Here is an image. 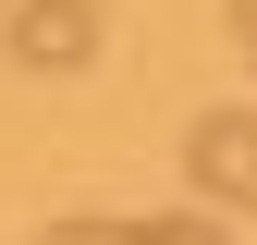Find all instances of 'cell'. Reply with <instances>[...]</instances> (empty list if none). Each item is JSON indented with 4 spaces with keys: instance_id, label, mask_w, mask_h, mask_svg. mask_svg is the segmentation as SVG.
I'll return each mask as SVG.
<instances>
[{
    "instance_id": "6da1fadb",
    "label": "cell",
    "mask_w": 257,
    "mask_h": 245,
    "mask_svg": "<svg viewBox=\"0 0 257 245\" xmlns=\"http://www.w3.org/2000/svg\"><path fill=\"white\" fill-rule=\"evenodd\" d=\"M184 184H196V208H257V110H196L184 122Z\"/></svg>"
},
{
    "instance_id": "7a4b0ae2",
    "label": "cell",
    "mask_w": 257,
    "mask_h": 245,
    "mask_svg": "<svg viewBox=\"0 0 257 245\" xmlns=\"http://www.w3.org/2000/svg\"><path fill=\"white\" fill-rule=\"evenodd\" d=\"M25 74H86L98 61V0H0Z\"/></svg>"
},
{
    "instance_id": "3957f363",
    "label": "cell",
    "mask_w": 257,
    "mask_h": 245,
    "mask_svg": "<svg viewBox=\"0 0 257 245\" xmlns=\"http://www.w3.org/2000/svg\"><path fill=\"white\" fill-rule=\"evenodd\" d=\"M135 245H233L220 208H172V221H135Z\"/></svg>"
},
{
    "instance_id": "277c9868",
    "label": "cell",
    "mask_w": 257,
    "mask_h": 245,
    "mask_svg": "<svg viewBox=\"0 0 257 245\" xmlns=\"http://www.w3.org/2000/svg\"><path fill=\"white\" fill-rule=\"evenodd\" d=\"M37 245H135V221H49Z\"/></svg>"
},
{
    "instance_id": "5b68a950",
    "label": "cell",
    "mask_w": 257,
    "mask_h": 245,
    "mask_svg": "<svg viewBox=\"0 0 257 245\" xmlns=\"http://www.w3.org/2000/svg\"><path fill=\"white\" fill-rule=\"evenodd\" d=\"M233 37H245V61H257V0H233Z\"/></svg>"
}]
</instances>
